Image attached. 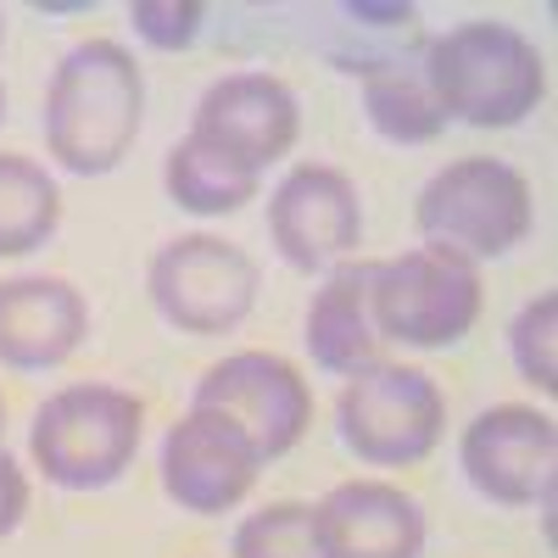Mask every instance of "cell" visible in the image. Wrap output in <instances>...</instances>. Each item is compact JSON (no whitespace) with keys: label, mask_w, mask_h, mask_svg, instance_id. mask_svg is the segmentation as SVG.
Masks as SVG:
<instances>
[{"label":"cell","mask_w":558,"mask_h":558,"mask_svg":"<svg viewBox=\"0 0 558 558\" xmlns=\"http://www.w3.org/2000/svg\"><path fill=\"white\" fill-rule=\"evenodd\" d=\"M318 558H425L430 525L418 497L391 481H341L313 502Z\"/></svg>","instance_id":"cell-13"},{"label":"cell","mask_w":558,"mask_h":558,"mask_svg":"<svg viewBox=\"0 0 558 558\" xmlns=\"http://www.w3.org/2000/svg\"><path fill=\"white\" fill-rule=\"evenodd\" d=\"M89 336V302L62 274L0 279V368L45 375L62 368Z\"/></svg>","instance_id":"cell-14"},{"label":"cell","mask_w":558,"mask_h":558,"mask_svg":"<svg viewBox=\"0 0 558 558\" xmlns=\"http://www.w3.org/2000/svg\"><path fill=\"white\" fill-rule=\"evenodd\" d=\"M458 463L470 486L497 508H531L553 492V463H558V430L553 413L525 402H497L463 425Z\"/></svg>","instance_id":"cell-11"},{"label":"cell","mask_w":558,"mask_h":558,"mask_svg":"<svg viewBox=\"0 0 558 558\" xmlns=\"http://www.w3.org/2000/svg\"><path fill=\"white\" fill-rule=\"evenodd\" d=\"M62 191L45 162L23 151H0V257H28L57 235Z\"/></svg>","instance_id":"cell-18"},{"label":"cell","mask_w":558,"mask_h":558,"mask_svg":"<svg viewBox=\"0 0 558 558\" xmlns=\"http://www.w3.org/2000/svg\"><path fill=\"white\" fill-rule=\"evenodd\" d=\"M425 84L447 123L514 129L547 96V62L514 23L470 17L425 39Z\"/></svg>","instance_id":"cell-2"},{"label":"cell","mask_w":558,"mask_h":558,"mask_svg":"<svg viewBox=\"0 0 558 558\" xmlns=\"http://www.w3.org/2000/svg\"><path fill=\"white\" fill-rule=\"evenodd\" d=\"M0 39H7V28H0Z\"/></svg>","instance_id":"cell-25"},{"label":"cell","mask_w":558,"mask_h":558,"mask_svg":"<svg viewBox=\"0 0 558 558\" xmlns=\"http://www.w3.org/2000/svg\"><path fill=\"white\" fill-rule=\"evenodd\" d=\"M413 223L425 235V246L458 252L481 268V263H497L531 241L536 202H531V184L514 162L452 157L447 168H436L418 184Z\"/></svg>","instance_id":"cell-4"},{"label":"cell","mask_w":558,"mask_h":558,"mask_svg":"<svg viewBox=\"0 0 558 558\" xmlns=\"http://www.w3.org/2000/svg\"><path fill=\"white\" fill-rule=\"evenodd\" d=\"M368 274L375 263L368 257H347L324 274V286L307 302V324H302V341L313 352V363L324 375H363V368L380 363V330H375V307H368Z\"/></svg>","instance_id":"cell-15"},{"label":"cell","mask_w":558,"mask_h":558,"mask_svg":"<svg viewBox=\"0 0 558 558\" xmlns=\"http://www.w3.org/2000/svg\"><path fill=\"white\" fill-rule=\"evenodd\" d=\"M28 514V475L17 470L12 452H0V536H12Z\"/></svg>","instance_id":"cell-22"},{"label":"cell","mask_w":558,"mask_h":558,"mask_svg":"<svg viewBox=\"0 0 558 558\" xmlns=\"http://www.w3.org/2000/svg\"><path fill=\"white\" fill-rule=\"evenodd\" d=\"M162 191H168L173 207L196 213V218H223V213H241L246 202H257L263 179L184 134L179 146L168 151V162H162Z\"/></svg>","instance_id":"cell-17"},{"label":"cell","mask_w":558,"mask_h":558,"mask_svg":"<svg viewBox=\"0 0 558 558\" xmlns=\"http://www.w3.org/2000/svg\"><path fill=\"white\" fill-rule=\"evenodd\" d=\"M302 134V101L286 78L274 73H223L202 89L191 112V140L229 157L246 173H268L279 157H291Z\"/></svg>","instance_id":"cell-9"},{"label":"cell","mask_w":558,"mask_h":558,"mask_svg":"<svg viewBox=\"0 0 558 558\" xmlns=\"http://www.w3.org/2000/svg\"><path fill=\"white\" fill-rule=\"evenodd\" d=\"M368 307H375L380 341H402L418 352L458 347L481 318V268L441 246H408L375 263Z\"/></svg>","instance_id":"cell-5"},{"label":"cell","mask_w":558,"mask_h":558,"mask_svg":"<svg viewBox=\"0 0 558 558\" xmlns=\"http://www.w3.org/2000/svg\"><path fill=\"white\" fill-rule=\"evenodd\" d=\"M553 336H558V296L542 291L531 296L514 324H508V357H514L520 380H531L542 397L558 391V357H553Z\"/></svg>","instance_id":"cell-20"},{"label":"cell","mask_w":558,"mask_h":558,"mask_svg":"<svg viewBox=\"0 0 558 558\" xmlns=\"http://www.w3.org/2000/svg\"><path fill=\"white\" fill-rule=\"evenodd\" d=\"M146 436V402L107 380H78L34 408L28 458L62 492H107Z\"/></svg>","instance_id":"cell-3"},{"label":"cell","mask_w":558,"mask_h":558,"mask_svg":"<svg viewBox=\"0 0 558 558\" xmlns=\"http://www.w3.org/2000/svg\"><path fill=\"white\" fill-rule=\"evenodd\" d=\"M263 274L246 246L223 235H179L157 246L146 268V296L179 336H229L257 307Z\"/></svg>","instance_id":"cell-7"},{"label":"cell","mask_w":558,"mask_h":558,"mask_svg":"<svg viewBox=\"0 0 558 558\" xmlns=\"http://www.w3.org/2000/svg\"><path fill=\"white\" fill-rule=\"evenodd\" d=\"M357 96H363V118L380 140L391 146H430L441 140L447 118L425 84V57H408V62H386L375 73L357 78Z\"/></svg>","instance_id":"cell-16"},{"label":"cell","mask_w":558,"mask_h":558,"mask_svg":"<svg viewBox=\"0 0 558 558\" xmlns=\"http://www.w3.org/2000/svg\"><path fill=\"white\" fill-rule=\"evenodd\" d=\"M129 23L151 51H191L202 23H207V7L202 0H134Z\"/></svg>","instance_id":"cell-21"},{"label":"cell","mask_w":558,"mask_h":558,"mask_svg":"<svg viewBox=\"0 0 558 558\" xmlns=\"http://www.w3.org/2000/svg\"><path fill=\"white\" fill-rule=\"evenodd\" d=\"M0 123H7V84H0Z\"/></svg>","instance_id":"cell-24"},{"label":"cell","mask_w":558,"mask_h":558,"mask_svg":"<svg viewBox=\"0 0 558 558\" xmlns=\"http://www.w3.org/2000/svg\"><path fill=\"white\" fill-rule=\"evenodd\" d=\"M0 436H7V397H0ZM0 452H7V447H0Z\"/></svg>","instance_id":"cell-23"},{"label":"cell","mask_w":558,"mask_h":558,"mask_svg":"<svg viewBox=\"0 0 558 558\" xmlns=\"http://www.w3.org/2000/svg\"><path fill=\"white\" fill-rule=\"evenodd\" d=\"M257 470L252 436L218 408H191L162 436V492L184 514H229L257 486Z\"/></svg>","instance_id":"cell-12"},{"label":"cell","mask_w":558,"mask_h":558,"mask_svg":"<svg viewBox=\"0 0 558 558\" xmlns=\"http://www.w3.org/2000/svg\"><path fill=\"white\" fill-rule=\"evenodd\" d=\"M146 118V73L118 39H84L45 84V151L78 179L112 173Z\"/></svg>","instance_id":"cell-1"},{"label":"cell","mask_w":558,"mask_h":558,"mask_svg":"<svg viewBox=\"0 0 558 558\" xmlns=\"http://www.w3.org/2000/svg\"><path fill=\"white\" fill-rule=\"evenodd\" d=\"M268 241L296 274H330L363 246L357 184L330 162H296L268 196Z\"/></svg>","instance_id":"cell-10"},{"label":"cell","mask_w":558,"mask_h":558,"mask_svg":"<svg viewBox=\"0 0 558 558\" xmlns=\"http://www.w3.org/2000/svg\"><path fill=\"white\" fill-rule=\"evenodd\" d=\"M313 502H268L257 514H246L229 542V558H318L313 553Z\"/></svg>","instance_id":"cell-19"},{"label":"cell","mask_w":558,"mask_h":558,"mask_svg":"<svg viewBox=\"0 0 558 558\" xmlns=\"http://www.w3.org/2000/svg\"><path fill=\"white\" fill-rule=\"evenodd\" d=\"M447 430L441 386L413 363H375L336 397V436L368 470H413Z\"/></svg>","instance_id":"cell-6"},{"label":"cell","mask_w":558,"mask_h":558,"mask_svg":"<svg viewBox=\"0 0 558 558\" xmlns=\"http://www.w3.org/2000/svg\"><path fill=\"white\" fill-rule=\"evenodd\" d=\"M191 408H218L252 436L257 458H286L313 425V386L279 352H229L196 380Z\"/></svg>","instance_id":"cell-8"}]
</instances>
